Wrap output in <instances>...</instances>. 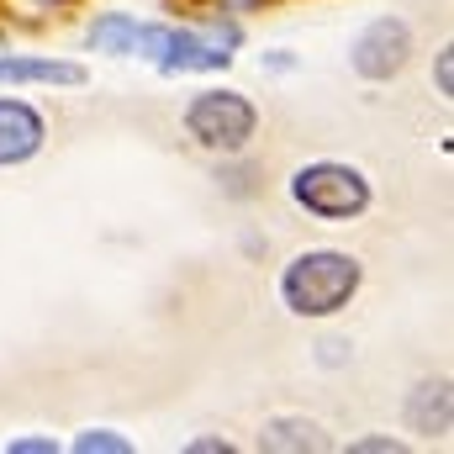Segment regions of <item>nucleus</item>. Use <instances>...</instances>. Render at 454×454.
Segmentation results:
<instances>
[{
  "instance_id": "nucleus-4",
  "label": "nucleus",
  "mask_w": 454,
  "mask_h": 454,
  "mask_svg": "<svg viewBox=\"0 0 454 454\" xmlns=\"http://www.w3.org/2000/svg\"><path fill=\"white\" fill-rule=\"evenodd\" d=\"M254 127H259V112H254V101L238 96V90H201V96L185 106V132H191L201 148H212V153H238V148H248Z\"/></svg>"
},
{
  "instance_id": "nucleus-6",
  "label": "nucleus",
  "mask_w": 454,
  "mask_h": 454,
  "mask_svg": "<svg viewBox=\"0 0 454 454\" xmlns=\"http://www.w3.org/2000/svg\"><path fill=\"white\" fill-rule=\"evenodd\" d=\"M43 137H48V127H43L37 106H27V101H0V169H5V164H27V159L43 148Z\"/></svg>"
},
{
  "instance_id": "nucleus-10",
  "label": "nucleus",
  "mask_w": 454,
  "mask_h": 454,
  "mask_svg": "<svg viewBox=\"0 0 454 454\" xmlns=\"http://www.w3.org/2000/svg\"><path fill=\"white\" fill-rule=\"evenodd\" d=\"M132 37H137V21L127 11H106L96 27H90V43L101 53H132Z\"/></svg>"
},
{
  "instance_id": "nucleus-14",
  "label": "nucleus",
  "mask_w": 454,
  "mask_h": 454,
  "mask_svg": "<svg viewBox=\"0 0 454 454\" xmlns=\"http://www.w3.org/2000/svg\"><path fill=\"white\" fill-rule=\"evenodd\" d=\"M32 5H69V0H32Z\"/></svg>"
},
{
  "instance_id": "nucleus-13",
  "label": "nucleus",
  "mask_w": 454,
  "mask_h": 454,
  "mask_svg": "<svg viewBox=\"0 0 454 454\" xmlns=\"http://www.w3.org/2000/svg\"><path fill=\"white\" fill-rule=\"evenodd\" d=\"M454 90V59H450V48L439 53V96H450Z\"/></svg>"
},
{
  "instance_id": "nucleus-9",
  "label": "nucleus",
  "mask_w": 454,
  "mask_h": 454,
  "mask_svg": "<svg viewBox=\"0 0 454 454\" xmlns=\"http://www.w3.org/2000/svg\"><path fill=\"white\" fill-rule=\"evenodd\" d=\"M264 450H323V434L317 423H301V418H275L259 439Z\"/></svg>"
},
{
  "instance_id": "nucleus-11",
  "label": "nucleus",
  "mask_w": 454,
  "mask_h": 454,
  "mask_svg": "<svg viewBox=\"0 0 454 454\" xmlns=\"http://www.w3.org/2000/svg\"><path fill=\"white\" fill-rule=\"evenodd\" d=\"M74 450H80V454H96V450L127 454V439H116V434H106V428H90V434H80V439H74Z\"/></svg>"
},
{
  "instance_id": "nucleus-8",
  "label": "nucleus",
  "mask_w": 454,
  "mask_h": 454,
  "mask_svg": "<svg viewBox=\"0 0 454 454\" xmlns=\"http://www.w3.org/2000/svg\"><path fill=\"white\" fill-rule=\"evenodd\" d=\"M407 423L418 434H450V386H418L412 407H407Z\"/></svg>"
},
{
  "instance_id": "nucleus-12",
  "label": "nucleus",
  "mask_w": 454,
  "mask_h": 454,
  "mask_svg": "<svg viewBox=\"0 0 454 454\" xmlns=\"http://www.w3.org/2000/svg\"><path fill=\"white\" fill-rule=\"evenodd\" d=\"M11 454H53V439H11Z\"/></svg>"
},
{
  "instance_id": "nucleus-1",
  "label": "nucleus",
  "mask_w": 454,
  "mask_h": 454,
  "mask_svg": "<svg viewBox=\"0 0 454 454\" xmlns=\"http://www.w3.org/2000/svg\"><path fill=\"white\" fill-rule=\"evenodd\" d=\"M364 270L354 254H339V248H307L286 264L280 275V301L296 312V317H333L354 301Z\"/></svg>"
},
{
  "instance_id": "nucleus-3",
  "label": "nucleus",
  "mask_w": 454,
  "mask_h": 454,
  "mask_svg": "<svg viewBox=\"0 0 454 454\" xmlns=\"http://www.w3.org/2000/svg\"><path fill=\"white\" fill-rule=\"evenodd\" d=\"M227 48H232V32H191V27H169V21H148L132 37V53H143L164 74L227 69V59H232Z\"/></svg>"
},
{
  "instance_id": "nucleus-5",
  "label": "nucleus",
  "mask_w": 454,
  "mask_h": 454,
  "mask_svg": "<svg viewBox=\"0 0 454 454\" xmlns=\"http://www.w3.org/2000/svg\"><path fill=\"white\" fill-rule=\"evenodd\" d=\"M407 53H412V27H407L402 16H380V21H370V27L354 37L348 64H354V74H364V80H391V74L407 64Z\"/></svg>"
},
{
  "instance_id": "nucleus-2",
  "label": "nucleus",
  "mask_w": 454,
  "mask_h": 454,
  "mask_svg": "<svg viewBox=\"0 0 454 454\" xmlns=\"http://www.w3.org/2000/svg\"><path fill=\"white\" fill-rule=\"evenodd\" d=\"M291 201L323 223H348L370 207V180L354 169V164H333V159H317V164H301L291 175Z\"/></svg>"
},
{
  "instance_id": "nucleus-7",
  "label": "nucleus",
  "mask_w": 454,
  "mask_h": 454,
  "mask_svg": "<svg viewBox=\"0 0 454 454\" xmlns=\"http://www.w3.org/2000/svg\"><path fill=\"white\" fill-rule=\"evenodd\" d=\"M0 85H85V69L80 64H64V59L11 53V59H0Z\"/></svg>"
}]
</instances>
